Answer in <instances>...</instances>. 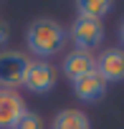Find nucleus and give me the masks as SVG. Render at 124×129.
Instances as JSON below:
<instances>
[{
  "label": "nucleus",
  "instance_id": "nucleus-1",
  "mask_svg": "<svg viewBox=\"0 0 124 129\" xmlns=\"http://www.w3.org/2000/svg\"><path fill=\"white\" fill-rule=\"evenodd\" d=\"M66 28L53 18H36L28 30H25V43L28 51L38 56V61H46L51 56H56L58 51H64L66 46Z\"/></svg>",
  "mask_w": 124,
  "mask_h": 129
},
{
  "label": "nucleus",
  "instance_id": "nucleus-2",
  "mask_svg": "<svg viewBox=\"0 0 124 129\" xmlns=\"http://www.w3.org/2000/svg\"><path fill=\"white\" fill-rule=\"evenodd\" d=\"M30 58L23 51H0V89H18L25 81Z\"/></svg>",
  "mask_w": 124,
  "mask_h": 129
},
{
  "label": "nucleus",
  "instance_id": "nucleus-3",
  "mask_svg": "<svg viewBox=\"0 0 124 129\" xmlns=\"http://www.w3.org/2000/svg\"><path fill=\"white\" fill-rule=\"evenodd\" d=\"M69 33H71V41L76 43L79 51H89V53H91L94 48H99V46L104 43L106 28H104L101 20H91V18L76 15V20L71 23Z\"/></svg>",
  "mask_w": 124,
  "mask_h": 129
},
{
  "label": "nucleus",
  "instance_id": "nucleus-4",
  "mask_svg": "<svg viewBox=\"0 0 124 129\" xmlns=\"http://www.w3.org/2000/svg\"><path fill=\"white\" fill-rule=\"evenodd\" d=\"M58 84V69L48 61H30V66L25 71L23 86L30 94H48Z\"/></svg>",
  "mask_w": 124,
  "mask_h": 129
},
{
  "label": "nucleus",
  "instance_id": "nucleus-5",
  "mask_svg": "<svg viewBox=\"0 0 124 129\" xmlns=\"http://www.w3.org/2000/svg\"><path fill=\"white\" fill-rule=\"evenodd\" d=\"M96 74L106 84L124 81V51L121 48H106L96 58Z\"/></svg>",
  "mask_w": 124,
  "mask_h": 129
},
{
  "label": "nucleus",
  "instance_id": "nucleus-6",
  "mask_svg": "<svg viewBox=\"0 0 124 129\" xmlns=\"http://www.w3.org/2000/svg\"><path fill=\"white\" fill-rule=\"evenodd\" d=\"M25 101L18 91L0 89V129H13L15 121L25 114Z\"/></svg>",
  "mask_w": 124,
  "mask_h": 129
},
{
  "label": "nucleus",
  "instance_id": "nucleus-7",
  "mask_svg": "<svg viewBox=\"0 0 124 129\" xmlns=\"http://www.w3.org/2000/svg\"><path fill=\"white\" fill-rule=\"evenodd\" d=\"M61 71H64V76L74 84L76 79H81V76H86V74L96 71V56H94V53H89V51H79V48H76V51L66 53Z\"/></svg>",
  "mask_w": 124,
  "mask_h": 129
},
{
  "label": "nucleus",
  "instance_id": "nucleus-8",
  "mask_svg": "<svg viewBox=\"0 0 124 129\" xmlns=\"http://www.w3.org/2000/svg\"><path fill=\"white\" fill-rule=\"evenodd\" d=\"M106 86L109 84L96 71H91V74H86V76L74 81V94H76V99H81L86 104H96V101H101L106 96Z\"/></svg>",
  "mask_w": 124,
  "mask_h": 129
},
{
  "label": "nucleus",
  "instance_id": "nucleus-9",
  "mask_svg": "<svg viewBox=\"0 0 124 129\" xmlns=\"http://www.w3.org/2000/svg\"><path fill=\"white\" fill-rule=\"evenodd\" d=\"M51 129H91V119L81 109H64L53 116Z\"/></svg>",
  "mask_w": 124,
  "mask_h": 129
},
{
  "label": "nucleus",
  "instance_id": "nucleus-10",
  "mask_svg": "<svg viewBox=\"0 0 124 129\" xmlns=\"http://www.w3.org/2000/svg\"><path fill=\"white\" fill-rule=\"evenodd\" d=\"M76 10H79L81 18L101 20L106 13L114 10V3H109V0H79V3H76Z\"/></svg>",
  "mask_w": 124,
  "mask_h": 129
},
{
  "label": "nucleus",
  "instance_id": "nucleus-11",
  "mask_svg": "<svg viewBox=\"0 0 124 129\" xmlns=\"http://www.w3.org/2000/svg\"><path fill=\"white\" fill-rule=\"evenodd\" d=\"M13 129H46V124H43V116H41L38 111H25V114L15 121Z\"/></svg>",
  "mask_w": 124,
  "mask_h": 129
},
{
  "label": "nucleus",
  "instance_id": "nucleus-12",
  "mask_svg": "<svg viewBox=\"0 0 124 129\" xmlns=\"http://www.w3.org/2000/svg\"><path fill=\"white\" fill-rule=\"evenodd\" d=\"M8 38H10L8 23H3V20H0V46H5V43H8Z\"/></svg>",
  "mask_w": 124,
  "mask_h": 129
},
{
  "label": "nucleus",
  "instance_id": "nucleus-13",
  "mask_svg": "<svg viewBox=\"0 0 124 129\" xmlns=\"http://www.w3.org/2000/svg\"><path fill=\"white\" fill-rule=\"evenodd\" d=\"M119 38H121V43H124V20H121V25H119Z\"/></svg>",
  "mask_w": 124,
  "mask_h": 129
}]
</instances>
